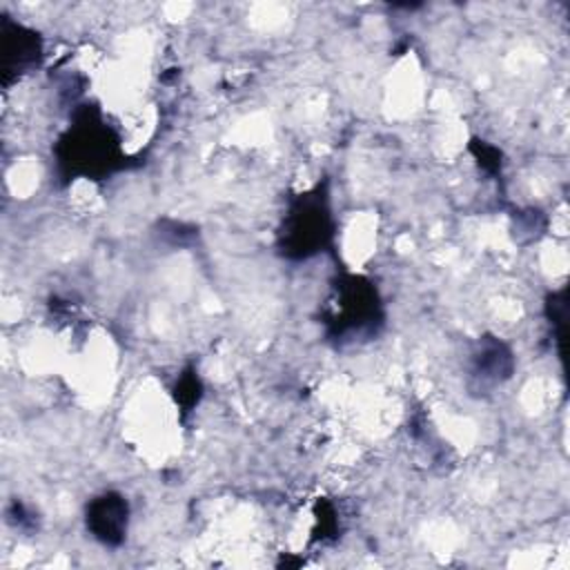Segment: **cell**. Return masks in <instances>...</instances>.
<instances>
[{
  "label": "cell",
  "mask_w": 570,
  "mask_h": 570,
  "mask_svg": "<svg viewBox=\"0 0 570 570\" xmlns=\"http://www.w3.org/2000/svg\"><path fill=\"white\" fill-rule=\"evenodd\" d=\"M381 323V301L376 289L358 276L341 278L330 298L327 327L336 341H354L365 332H374Z\"/></svg>",
  "instance_id": "obj_1"
},
{
  "label": "cell",
  "mask_w": 570,
  "mask_h": 570,
  "mask_svg": "<svg viewBox=\"0 0 570 570\" xmlns=\"http://www.w3.org/2000/svg\"><path fill=\"white\" fill-rule=\"evenodd\" d=\"M332 236V214L327 205V196L318 189H312L298 200L292 203L283 229H281V247L287 256L296 258H307L321 247Z\"/></svg>",
  "instance_id": "obj_2"
},
{
  "label": "cell",
  "mask_w": 570,
  "mask_h": 570,
  "mask_svg": "<svg viewBox=\"0 0 570 570\" xmlns=\"http://www.w3.org/2000/svg\"><path fill=\"white\" fill-rule=\"evenodd\" d=\"M65 151V165L69 171H80L85 176L89 174H109L118 160L122 158L120 145L100 120H85L69 129V134L62 138Z\"/></svg>",
  "instance_id": "obj_3"
},
{
  "label": "cell",
  "mask_w": 570,
  "mask_h": 570,
  "mask_svg": "<svg viewBox=\"0 0 570 570\" xmlns=\"http://www.w3.org/2000/svg\"><path fill=\"white\" fill-rule=\"evenodd\" d=\"M129 521L127 499L118 492H105L87 505V530L105 546H118L125 539Z\"/></svg>",
  "instance_id": "obj_4"
},
{
  "label": "cell",
  "mask_w": 570,
  "mask_h": 570,
  "mask_svg": "<svg viewBox=\"0 0 570 570\" xmlns=\"http://www.w3.org/2000/svg\"><path fill=\"white\" fill-rule=\"evenodd\" d=\"M474 356V376H479L483 385H497L505 381L514 365L512 352L501 341L483 343Z\"/></svg>",
  "instance_id": "obj_5"
}]
</instances>
